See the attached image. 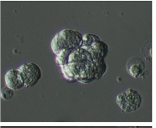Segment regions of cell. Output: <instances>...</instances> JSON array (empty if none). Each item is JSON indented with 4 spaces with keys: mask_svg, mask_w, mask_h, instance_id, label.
Here are the masks:
<instances>
[{
    "mask_svg": "<svg viewBox=\"0 0 156 128\" xmlns=\"http://www.w3.org/2000/svg\"><path fill=\"white\" fill-rule=\"evenodd\" d=\"M83 36L76 30L66 29L58 32L51 42V48L55 54L64 49L76 50L82 46Z\"/></svg>",
    "mask_w": 156,
    "mask_h": 128,
    "instance_id": "6da1fadb",
    "label": "cell"
},
{
    "mask_svg": "<svg viewBox=\"0 0 156 128\" xmlns=\"http://www.w3.org/2000/svg\"><path fill=\"white\" fill-rule=\"evenodd\" d=\"M116 102L123 112L131 113L140 108L142 98L137 91L130 88L116 96Z\"/></svg>",
    "mask_w": 156,
    "mask_h": 128,
    "instance_id": "7a4b0ae2",
    "label": "cell"
},
{
    "mask_svg": "<svg viewBox=\"0 0 156 128\" xmlns=\"http://www.w3.org/2000/svg\"><path fill=\"white\" fill-rule=\"evenodd\" d=\"M18 69L24 79L25 87L27 88L35 86L42 77L41 68L34 62L23 64Z\"/></svg>",
    "mask_w": 156,
    "mask_h": 128,
    "instance_id": "3957f363",
    "label": "cell"
},
{
    "mask_svg": "<svg viewBox=\"0 0 156 128\" xmlns=\"http://www.w3.org/2000/svg\"><path fill=\"white\" fill-rule=\"evenodd\" d=\"M4 81L6 86L14 91L25 87L24 79L18 68L11 69L7 72L4 76Z\"/></svg>",
    "mask_w": 156,
    "mask_h": 128,
    "instance_id": "277c9868",
    "label": "cell"
},
{
    "mask_svg": "<svg viewBox=\"0 0 156 128\" xmlns=\"http://www.w3.org/2000/svg\"><path fill=\"white\" fill-rule=\"evenodd\" d=\"M86 50L90 54L94 62L104 60L109 52L108 44L101 40L94 42Z\"/></svg>",
    "mask_w": 156,
    "mask_h": 128,
    "instance_id": "5b68a950",
    "label": "cell"
},
{
    "mask_svg": "<svg viewBox=\"0 0 156 128\" xmlns=\"http://www.w3.org/2000/svg\"><path fill=\"white\" fill-rule=\"evenodd\" d=\"M126 68L129 74L132 77L140 78L144 75L145 65L140 58L132 57L126 62Z\"/></svg>",
    "mask_w": 156,
    "mask_h": 128,
    "instance_id": "8992f818",
    "label": "cell"
},
{
    "mask_svg": "<svg viewBox=\"0 0 156 128\" xmlns=\"http://www.w3.org/2000/svg\"><path fill=\"white\" fill-rule=\"evenodd\" d=\"M96 80V68L94 62L88 63L84 70L75 77V80L82 84H89Z\"/></svg>",
    "mask_w": 156,
    "mask_h": 128,
    "instance_id": "52a82bcc",
    "label": "cell"
},
{
    "mask_svg": "<svg viewBox=\"0 0 156 128\" xmlns=\"http://www.w3.org/2000/svg\"><path fill=\"white\" fill-rule=\"evenodd\" d=\"M93 62L92 56L87 50L82 48H78L71 53L69 58L68 63L79 62V63H88Z\"/></svg>",
    "mask_w": 156,
    "mask_h": 128,
    "instance_id": "ba28073f",
    "label": "cell"
},
{
    "mask_svg": "<svg viewBox=\"0 0 156 128\" xmlns=\"http://www.w3.org/2000/svg\"><path fill=\"white\" fill-rule=\"evenodd\" d=\"M74 50L72 49H64L60 52L58 55H56V63L59 66H62L66 65L68 64L69 56Z\"/></svg>",
    "mask_w": 156,
    "mask_h": 128,
    "instance_id": "9c48e42d",
    "label": "cell"
},
{
    "mask_svg": "<svg viewBox=\"0 0 156 128\" xmlns=\"http://www.w3.org/2000/svg\"><path fill=\"white\" fill-rule=\"evenodd\" d=\"M99 40H100V39L96 35L90 34H86L84 36H83V44L81 48L86 50L89 47H90L94 42Z\"/></svg>",
    "mask_w": 156,
    "mask_h": 128,
    "instance_id": "30bf717a",
    "label": "cell"
},
{
    "mask_svg": "<svg viewBox=\"0 0 156 128\" xmlns=\"http://www.w3.org/2000/svg\"><path fill=\"white\" fill-rule=\"evenodd\" d=\"M95 65L97 80L102 78L107 71V65L105 60H102L98 62H94Z\"/></svg>",
    "mask_w": 156,
    "mask_h": 128,
    "instance_id": "8fae6325",
    "label": "cell"
},
{
    "mask_svg": "<svg viewBox=\"0 0 156 128\" xmlns=\"http://www.w3.org/2000/svg\"><path fill=\"white\" fill-rule=\"evenodd\" d=\"M14 94V91L9 88L7 86L2 88L1 91V98L4 100H10L13 97Z\"/></svg>",
    "mask_w": 156,
    "mask_h": 128,
    "instance_id": "7c38bea8",
    "label": "cell"
},
{
    "mask_svg": "<svg viewBox=\"0 0 156 128\" xmlns=\"http://www.w3.org/2000/svg\"><path fill=\"white\" fill-rule=\"evenodd\" d=\"M138 128V127H137V126H136V127H135V126H133V127H131V128Z\"/></svg>",
    "mask_w": 156,
    "mask_h": 128,
    "instance_id": "4fadbf2b",
    "label": "cell"
}]
</instances>
